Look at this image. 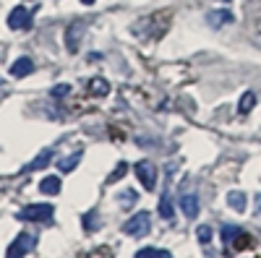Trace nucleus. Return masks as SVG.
Listing matches in <instances>:
<instances>
[{
    "label": "nucleus",
    "mask_w": 261,
    "mask_h": 258,
    "mask_svg": "<svg viewBox=\"0 0 261 258\" xmlns=\"http://www.w3.org/2000/svg\"><path fill=\"white\" fill-rule=\"evenodd\" d=\"M89 92L94 97H107V92H110V83H107L105 78H92L89 81Z\"/></svg>",
    "instance_id": "obj_13"
},
{
    "label": "nucleus",
    "mask_w": 261,
    "mask_h": 258,
    "mask_svg": "<svg viewBox=\"0 0 261 258\" xmlns=\"http://www.w3.org/2000/svg\"><path fill=\"white\" fill-rule=\"evenodd\" d=\"M32 71H34L32 58H18L13 66H11V76H16V78H24V76H29Z\"/></svg>",
    "instance_id": "obj_9"
},
{
    "label": "nucleus",
    "mask_w": 261,
    "mask_h": 258,
    "mask_svg": "<svg viewBox=\"0 0 261 258\" xmlns=\"http://www.w3.org/2000/svg\"><path fill=\"white\" fill-rule=\"evenodd\" d=\"M241 235H243V230H241V227L225 224V227H222V243H225V245H230V243H235L238 238H241Z\"/></svg>",
    "instance_id": "obj_14"
},
{
    "label": "nucleus",
    "mask_w": 261,
    "mask_h": 258,
    "mask_svg": "<svg viewBox=\"0 0 261 258\" xmlns=\"http://www.w3.org/2000/svg\"><path fill=\"white\" fill-rule=\"evenodd\" d=\"M8 26L16 32H24V29H29L32 26V13L24 8V6H16L11 13H8Z\"/></svg>",
    "instance_id": "obj_5"
},
{
    "label": "nucleus",
    "mask_w": 261,
    "mask_h": 258,
    "mask_svg": "<svg viewBox=\"0 0 261 258\" xmlns=\"http://www.w3.org/2000/svg\"><path fill=\"white\" fill-rule=\"evenodd\" d=\"M180 209L188 219H196L199 217V196L196 193H183L180 196Z\"/></svg>",
    "instance_id": "obj_8"
},
{
    "label": "nucleus",
    "mask_w": 261,
    "mask_h": 258,
    "mask_svg": "<svg viewBox=\"0 0 261 258\" xmlns=\"http://www.w3.org/2000/svg\"><path fill=\"white\" fill-rule=\"evenodd\" d=\"M81 157H84V152L79 149V152H73V154H68V157H63V159H58V169H63V172H73V169L79 167Z\"/></svg>",
    "instance_id": "obj_12"
},
{
    "label": "nucleus",
    "mask_w": 261,
    "mask_h": 258,
    "mask_svg": "<svg viewBox=\"0 0 261 258\" xmlns=\"http://www.w3.org/2000/svg\"><path fill=\"white\" fill-rule=\"evenodd\" d=\"M60 188H63V183H60L58 175H47V178H42V183H39V190L47 193V196H58Z\"/></svg>",
    "instance_id": "obj_11"
},
{
    "label": "nucleus",
    "mask_w": 261,
    "mask_h": 258,
    "mask_svg": "<svg viewBox=\"0 0 261 258\" xmlns=\"http://www.w3.org/2000/svg\"><path fill=\"white\" fill-rule=\"evenodd\" d=\"M97 227H99V214H97V211L84 214V230H86V232H94Z\"/></svg>",
    "instance_id": "obj_18"
},
{
    "label": "nucleus",
    "mask_w": 261,
    "mask_h": 258,
    "mask_svg": "<svg viewBox=\"0 0 261 258\" xmlns=\"http://www.w3.org/2000/svg\"><path fill=\"white\" fill-rule=\"evenodd\" d=\"M50 159H53V152H50V149H45V152H42L34 162L27 164V169H45V167L50 164Z\"/></svg>",
    "instance_id": "obj_15"
},
{
    "label": "nucleus",
    "mask_w": 261,
    "mask_h": 258,
    "mask_svg": "<svg viewBox=\"0 0 261 258\" xmlns=\"http://www.w3.org/2000/svg\"><path fill=\"white\" fill-rule=\"evenodd\" d=\"M160 217H162V219H172V204H170V196H162V201H160Z\"/></svg>",
    "instance_id": "obj_19"
},
{
    "label": "nucleus",
    "mask_w": 261,
    "mask_h": 258,
    "mask_svg": "<svg viewBox=\"0 0 261 258\" xmlns=\"http://www.w3.org/2000/svg\"><path fill=\"white\" fill-rule=\"evenodd\" d=\"M136 175H139V180H141V185L146 188V190H154V185H157V167L151 164V162H139L136 164Z\"/></svg>",
    "instance_id": "obj_6"
},
{
    "label": "nucleus",
    "mask_w": 261,
    "mask_h": 258,
    "mask_svg": "<svg viewBox=\"0 0 261 258\" xmlns=\"http://www.w3.org/2000/svg\"><path fill=\"white\" fill-rule=\"evenodd\" d=\"M172 253L170 250H162V248H141L136 253V258H170Z\"/></svg>",
    "instance_id": "obj_16"
},
{
    "label": "nucleus",
    "mask_w": 261,
    "mask_h": 258,
    "mask_svg": "<svg viewBox=\"0 0 261 258\" xmlns=\"http://www.w3.org/2000/svg\"><path fill=\"white\" fill-rule=\"evenodd\" d=\"M81 3H86V6H92V3H94V0H81Z\"/></svg>",
    "instance_id": "obj_23"
},
{
    "label": "nucleus",
    "mask_w": 261,
    "mask_h": 258,
    "mask_svg": "<svg viewBox=\"0 0 261 258\" xmlns=\"http://www.w3.org/2000/svg\"><path fill=\"white\" fill-rule=\"evenodd\" d=\"M232 13L227 11V8H220V11H209L206 13V24L212 26V29H222V26H227V24H232Z\"/></svg>",
    "instance_id": "obj_7"
},
{
    "label": "nucleus",
    "mask_w": 261,
    "mask_h": 258,
    "mask_svg": "<svg viewBox=\"0 0 261 258\" xmlns=\"http://www.w3.org/2000/svg\"><path fill=\"white\" fill-rule=\"evenodd\" d=\"M68 92H71L68 86H65V83H60V86H55V89H53V97H65Z\"/></svg>",
    "instance_id": "obj_22"
},
{
    "label": "nucleus",
    "mask_w": 261,
    "mask_h": 258,
    "mask_svg": "<svg viewBox=\"0 0 261 258\" xmlns=\"http://www.w3.org/2000/svg\"><path fill=\"white\" fill-rule=\"evenodd\" d=\"M196 238H199V243H209L212 240V230L204 224V227H199V230H196Z\"/></svg>",
    "instance_id": "obj_20"
},
{
    "label": "nucleus",
    "mask_w": 261,
    "mask_h": 258,
    "mask_svg": "<svg viewBox=\"0 0 261 258\" xmlns=\"http://www.w3.org/2000/svg\"><path fill=\"white\" fill-rule=\"evenodd\" d=\"M84 32H86V21H73V24H68V29H65V47H68V52L79 50V42L84 39Z\"/></svg>",
    "instance_id": "obj_4"
},
{
    "label": "nucleus",
    "mask_w": 261,
    "mask_h": 258,
    "mask_svg": "<svg viewBox=\"0 0 261 258\" xmlns=\"http://www.w3.org/2000/svg\"><path fill=\"white\" fill-rule=\"evenodd\" d=\"M118 201H120L123 206H130V204H134V201H136V193H134V190H125V193H123V196H118Z\"/></svg>",
    "instance_id": "obj_21"
},
{
    "label": "nucleus",
    "mask_w": 261,
    "mask_h": 258,
    "mask_svg": "<svg viewBox=\"0 0 261 258\" xmlns=\"http://www.w3.org/2000/svg\"><path fill=\"white\" fill-rule=\"evenodd\" d=\"M53 214H55V209L50 204H32V206L18 211V219H24V222H50Z\"/></svg>",
    "instance_id": "obj_1"
},
{
    "label": "nucleus",
    "mask_w": 261,
    "mask_h": 258,
    "mask_svg": "<svg viewBox=\"0 0 261 258\" xmlns=\"http://www.w3.org/2000/svg\"><path fill=\"white\" fill-rule=\"evenodd\" d=\"M220 3H232V0H220Z\"/></svg>",
    "instance_id": "obj_24"
},
{
    "label": "nucleus",
    "mask_w": 261,
    "mask_h": 258,
    "mask_svg": "<svg viewBox=\"0 0 261 258\" xmlns=\"http://www.w3.org/2000/svg\"><path fill=\"white\" fill-rule=\"evenodd\" d=\"M253 104H256V94L253 92H246L241 97V104H238V110H241V115H248L253 110Z\"/></svg>",
    "instance_id": "obj_17"
},
{
    "label": "nucleus",
    "mask_w": 261,
    "mask_h": 258,
    "mask_svg": "<svg viewBox=\"0 0 261 258\" xmlns=\"http://www.w3.org/2000/svg\"><path fill=\"white\" fill-rule=\"evenodd\" d=\"M151 230V217L149 211H136L134 217H130L125 224H123V232L130 235V238H139V235H146Z\"/></svg>",
    "instance_id": "obj_2"
},
{
    "label": "nucleus",
    "mask_w": 261,
    "mask_h": 258,
    "mask_svg": "<svg viewBox=\"0 0 261 258\" xmlns=\"http://www.w3.org/2000/svg\"><path fill=\"white\" fill-rule=\"evenodd\" d=\"M34 248H37V235H34V232H21L18 238L11 243L8 255H11V258H21V255H29Z\"/></svg>",
    "instance_id": "obj_3"
},
{
    "label": "nucleus",
    "mask_w": 261,
    "mask_h": 258,
    "mask_svg": "<svg viewBox=\"0 0 261 258\" xmlns=\"http://www.w3.org/2000/svg\"><path fill=\"white\" fill-rule=\"evenodd\" d=\"M227 204H230L232 211H246V206H248V196H246L243 190H230V193H227Z\"/></svg>",
    "instance_id": "obj_10"
}]
</instances>
